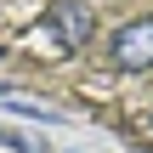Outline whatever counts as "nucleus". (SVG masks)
Returning <instances> with one entry per match:
<instances>
[{
	"label": "nucleus",
	"mask_w": 153,
	"mask_h": 153,
	"mask_svg": "<svg viewBox=\"0 0 153 153\" xmlns=\"http://www.w3.org/2000/svg\"><path fill=\"white\" fill-rule=\"evenodd\" d=\"M6 108H11L17 119H34V125H51V119H57L51 108H34V102H6Z\"/></svg>",
	"instance_id": "3"
},
{
	"label": "nucleus",
	"mask_w": 153,
	"mask_h": 153,
	"mask_svg": "<svg viewBox=\"0 0 153 153\" xmlns=\"http://www.w3.org/2000/svg\"><path fill=\"white\" fill-rule=\"evenodd\" d=\"M0 148H11V153H51L45 142H23V136H11L6 125H0Z\"/></svg>",
	"instance_id": "4"
},
{
	"label": "nucleus",
	"mask_w": 153,
	"mask_h": 153,
	"mask_svg": "<svg viewBox=\"0 0 153 153\" xmlns=\"http://www.w3.org/2000/svg\"><path fill=\"white\" fill-rule=\"evenodd\" d=\"M0 97H6V85H0Z\"/></svg>",
	"instance_id": "5"
},
{
	"label": "nucleus",
	"mask_w": 153,
	"mask_h": 153,
	"mask_svg": "<svg viewBox=\"0 0 153 153\" xmlns=\"http://www.w3.org/2000/svg\"><path fill=\"white\" fill-rule=\"evenodd\" d=\"M108 57L125 74H148L153 68V17H131L108 34Z\"/></svg>",
	"instance_id": "2"
},
{
	"label": "nucleus",
	"mask_w": 153,
	"mask_h": 153,
	"mask_svg": "<svg viewBox=\"0 0 153 153\" xmlns=\"http://www.w3.org/2000/svg\"><path fill=\"white\" fill-rule=\"evenodd\" d=\"M40 28H45L62 51H85L91 34H97V17H91V6H79V0H51L45 17H40Z\"/></svg>",
	"instance_id": "1"
}]
</instances>
